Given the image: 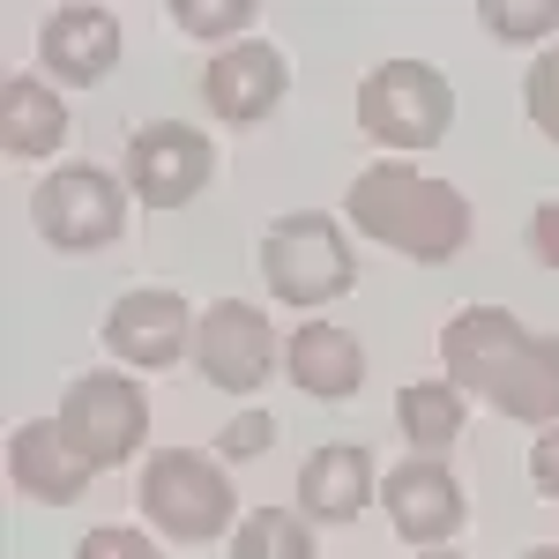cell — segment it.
<instances>
[{
  "label": "cell",
  "mask_w": 559,
  "mask_h": 559,
  "mask_svg": "<svg viewBox=\"0 0 559 559\" xmlns=\"http://www.w3.org/2000/svg\"><path fill=\"white\" fill-rule=\"evenodd\" d=\"M344 210L373 247H395V254L426 261V269L455 261L463 247H471V231H477L463 187H448V179H432V173H411L403 157L366 165L358 187L344 194Z\"/></svg>",
  "instance_id": "6da1fadb"
},
{
  "label": "cell",
  "mask_w": 559,
  "mask_h": 559,
  "mask_svg": "<svg viewBox=\"0 0 559 559\" xmlns=\"http://www.w3.org/2000/svg\"><path fill=\"white\" fill-rule=\"evenodd\" d=\"M134 508L142 522L165 537V545H216L239 515V485L231 471L202 455V448H157L142 463V485H134Z\"/></svg>",
  "instance_id": "7a4b0ae2"
},
{
  "label": "cell",
  "mask_w": 559,
  "mask_h": 559,
  "mask_svg": "<svg viewBox=\"0 0 559 559\" xmlns=\"http://www.w3.org/2000/svg\"><path fill=\"white\" fill-rule=\"evenodd\" d=\"M261 284L276 306H329L358 284V254H350L344 224L329 210L276 216L261 231Z\"/></svg>",
  "instance_id": "3957f363"
},
{
  "label": "cell",
  "mask_w": 559,
  "mask_h": 559,
  "mask_svg": "<svg viewBox=\"0 0 559 559\" xmlns=\"http://www.w3.org/2000/svg\"><path fill=\"white\" fill-rule=\"evenodd\" d=\"M358 128L373 134L381 150L411 157L432 150L440 134L455 128V90L432 60H381L366 83H358Z\"/></svg>",
  "instance_id": "277c9868"
},
{
  "label": "cell",
  "mask_w": 559,
  "mask_h": 559,
  "mask_svg": "<svg viewBox=\"0 0 559 559\" xmlns=\"http://www.w3.org/2000/svg\"><path fill=\"white\" fill-rule=\"evenodd\" d=\"M31 224L60 254H97L128 231V179H112L105 165H60L31 194Z\"/></svg>",
  "instance_id": "5b68a950"
},
{
  "label": "cell",
  "mask_w": 559,
  "mask_h": 559,
  "mask_svg": "<svg viewBox=\"0 0 559 559\" xmlns=\"http://www.w3.org/2000/svg\"><path fill=\"white\" fill-rule=\"evenodd\" d=\"M68 440L83 448L97 471H120L128 455H142V440H150V395L134 373H83V381L60 395V411H52Z\"/></svg>",
  "instance_id": "8992f818"
},
{
  "label": "cell",
  "mask_w": 559,
  "mask_h": 559,
  "mask_svg": "<svg viewBox=\"0 0 559 559\" xmlns=\"http://www.w3.org/2000/svg\"><path fill=\"white\" fill-rule=\"evenodd\" d=\"M216 173V150L202 128L187 120H150V128L128 134V194H142L150 210H187Z\"/></svg>",
  "instance_id": "52a82bcc"
},
{
  "label": "cell",
  "mask_w": 559,
  "mask_h": 559,
  "mask_svg": "<svg viewBox=\"0 0 559 559\" xmlns=\"http://www.w3.org/2000/svg\"><path fill=\"white\" fill-rule=\"evenodd\" d=\"M194 366L224 395H254L276 373V321L247 299H216L202 313V329H194Z\"/></svg>",
  "instance_id": "ba28073f"
},
{
  "label": "cell",
  "mask_w": 559,
  "mask_h": 559,
  "mask_svg": "<svg viewBox=\"0 0 559 559\" xmlns=\"http://www.w3.org/2000/svg\"><path fill=\"white\" fill-rule=\"evenodd\" d=\"M194 306L179 299V292H157V284H142L128 299H112L105 313V350L134 366V373H165L179 358H194Z\"/></svg>",
  "instance_id": "9c48e42d"
},
{
  "label": "cell",
  "mask_w": 559,
  "mask_h": 559,
  "mask_svg": "<svg viewBox=\"0 0 559 559\" xmlns=\"http://www.w3.org/2000/svg\"><path fill=\"white\" fill-rule=\"evenodd\" d=\"M284 90H292V68H284V52L276 45H224L210 52V68H202V105H210L224 128H261L276 105H284Z\"/></svg>",
  "instance_id": "30bf717a"
},
{
  "label": "cell",
  "mask_w": 559,
  "mask_h": 559,
  "mask_svg": "<svg viewBox=\"0 0 559 559\" xmlns=\"http://www.w3.org/2000/svg\"><path fill=\"white\" fill-rule=\"evenodd\" d=\"M381 508H388V522H395L403 545H448V537L471 522L463 477L448 471V463H426V455H411V463H395V471L381 477Z\"/></svg>",
  "instance_id": "8fae6325"
},
{
  "label": "cell",
  "mask_w": 559,
  "mask_h": 559,
  "mask_svg": "<svg viewBox=\"0 0 559 559\" xmlns=\"http://www.w3.org/2000/svg\"><path fill=\"white\" fill-rule=\"evenodd\" d=\"M522 344H530V329H522L508 306H463L448 329H440V381H455L463 395H492L500 388V373L522 358Z\"/></svg>",
  "instance_id": "7c38bea8"
},
{
  "label": "cell",
  "mask_w": 559,
  "mask_h": 559,
  "mask_svg": "<svg viewBox=\"0 0 559 559\" xmlns=\"http://www.w3.org/2000/svg\"><path fill=\"white\" fill-rule=\"evenodd\" d=\"M8 477L38 508H75L90 492V477H97V463L68 440L60 418H31V426H15V440H8Z\"/></svg>",
  "instance_id": "4fadbf2b"
},
{
  "label": "cell",
  "mask_w": 559,
  "mask_h": 559,
  "mask_svg": "<svg viewBox=\"0 0 559 559\" xmlns=\"http://www.w3.org/2000/svg\"><path fill=\"white\" fill-rule=\"evenodd\" d=\"M381 500V471L358 440H329L299 463V515L306 522H358Z\"/></svg>",
  "instance_id": "5bb4252c"
},
{
  "label": "cell",
  "mask_w": 559,
  "mask_h": 559,
  "mask_svg": "<svg viewBox=\"0 0 559 559\" xmlns=\"http://www.w3.org/2000/svg\"><path fill=\"white\" fill-rule=\"evenodd\" d=\"M38 60H45V75L68 83V90L105 83L112 60H120V23H112V8H60V15H45Z\"/></svg>",
  "instance_id": "9a60e30c"
},
{
  "label": "cell",
  "mask_w": 559,
  "mask_h": 559,
  "mask_svg": "<svg viewBox=\"0 0 559 559\" xmlns=\"http://www.w3.org/2000/svg\"><path fill=\"white\" fill-rule=\"evenodd\" d=\"M284 373L313 403H344V395L366 388V344L336 321H299L292 344H284Z\"/></svg>",
  "instance_id": "2e32d148"
},
{
  "label": "cell",
  "mask_w": 559,
  "mask_h": 559,
  "mask_svg": "<svg viewBox=\"0 0 559 559\" xmlns=\"http://www.w3.org/2000/svg\"><path fill=\"white\" fill-rule=\"evenodd\" d=\"M68 142V105L45 75H8L0 83V150L8 157H52Z\"/></svg>",
  "instance_id": "e0dca14e"
},
{
  "label": "cell",
  "mask_w": 559,
  "mask_h": 559,
  "mask_svg": "<svg viewBox=\"0 0 559 559\" xmlns=\"http://www.w3.org/2000/svg\"><path fill=\"white\" fill-rule=\"evenodd\" d=\"M492 411L515 426H559V336H530L522 358L500 373Z\"/></svg>",
  "instance_id": "ac0fdd59"
},
{
  "label": "cell",
  "mask_w": 559,
  "mask_h": 559,
  "mask_svg": "<svg viewBox=\"0 0 559 559\" xmlns=\"http://www.w3.org/2000/svg\"><path fill=\"white\" fill-rule=\"evenodd\" d=\"M395 426H403V440L426 455V463H440L455 440H463V388L455 381H411L403 395H395Z\"/></svg>",
  "instance_id": "d6986e66"
},
{
  "label": "cell",
  "mask_w": 559,
  "mask_h": 559,
  "mask_svg": "<svg viewBox=\"0 0 559 559\" xmlns=\"http://www.w3.org/2000/svg\"><path fill=\"white\" fill-rule=\"evenodd\" d=\"M231 559H313V530L299 508H254L231 530Z\"/></svg>",
  "instance_id": "ffe728a7"
},
{
  "label": "cell",
  "mask_w": 559,
  "mask_h": 559,
  "mask_svg": "<svg viewBox=\"0 0 559 559\" xmlns=\"http://www.w3.org/2000/svg\"><path fill=\"white\" fill-rule=\"evenodd\" d=\"M254 0H173V23L187 31V38H202V45H247V31H254Z\"/></svg>",
  "instance_id": "44dd1931"
},
{
  "label": "cell",
  "mask_w": 559,
  "mask_h": 559,
  "mask_svg": "<svg viewBox=\"0 0 559 559\" xmlns=\"http://www.w3.org/2000/svg\"><path fill=\"white\" fill-rule=\"evenodd\" d=\"M485 31L508 38V45L552 38V31H559V0H485Z\"/></svg>",
  "instance_id": "7402d4cb"
},
{
  "label": "cell",
  "mask_w": 559,
  "mask_h": 559,
  "mask_svg": "<svg viewBox=\"0 0 559 559\" xmlns=\"http://www.w3.org/2000/svg\"><path fill=\"white\" fill-rule=\"evenodd\" d=\"M522 105H530V120L545 128V142H559V45L537 52V68H530V83H522Z\"/></svg>",
  "instance_id": "603a6c76"
},
{
  "label": "cell",
  "mask_w": 559,
  "mask_h": 559,
  "mask_svg": "<svg viewBox=\"0 0 559 559\" xmlns=\"http://www.w3.org/2000/svg\"><path fill=\"white\" fill-rule=\"evenodd\" d=\"M75 559H165V545H150L128 522H105V530H90L83 545H75Z\"/></svg>",
  "instance_id": "cb8c5ba5"
},
{
  "label": "cell",
  "mask_w": 559,
  "mask_h": 559,
  "mask_svg": "<svg viewBox=\"0 0 559 559\" xmlns=\"http://www.w3.org/2000/svg\"><path fill=\"white\" fill-rule=\"evenodd\" d=\"M276 440V418H261V411H247V418H231V432H224V463H247V455H261Z\"/></svg>",
  "instance_id": "d4e9b609"
},
{
  "label": "cell",
  "mask_w": 559,
  "mask_h": 559,
  "mask_svg": "<svg viewBox=\"0 0 559 559\" xmlns=\"http://www.w3.org/2000/svg\"><path fill=\"white\" fill-rule=\"evenodd\" d=\"M530 485H537L545 500H559V426L537 432V448H530Z\"/></svg>",
  "instance_id": "484cf974"
},
{
  "label": "cell",
  "mask_w": 559,
  "mask_h": 559,
  "mask_svg": "<svg viewBox=\"0 0 559 559\" xmlns=\"http://www.w3.org/2000/svg\"><path fill=\"white\" fill-rule=\"evenodd\" d=\"M530 254L545 261V269H559V202H537V216H530Z\"/></svg>",
  "instance_id": "4316f807"
},
{
  "label": "cell",
  "mask_w": 559,
  "mask_h": 559,
  "mask_svg": "<svg viewBox=\"0 0 559 559\" xmlns=\"http://www.w3.org/2000/svg\"><path fill=\"white\" fill-rule=\"evenodd\" d=\"M522 559H559V545H537V552H522Z\"/></svg>",
  "instance_id": "83f0119b"
},
{
  "label": "cell",
  "mask_w": 559,
  "mask_h": 559,
  "mask_svg": "<svg viewBox=\"0 0 559 559\" xmlns=\"http://www.w3.org/2000/svg\"><path fill=\"white\" fill-rule=\"evenodd\" d=\"M418 559H455V552H418Z\"/></svg>",
  "instance_id": "f1b7e54d"
}]
</instances>
